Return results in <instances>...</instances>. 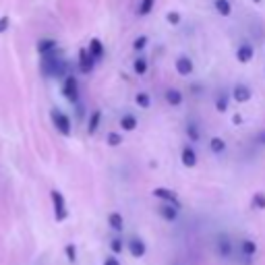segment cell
I'll return each instance as SVG.
<instances>
[{"instance_id": "1", "label": "cell", "mask_w": 265, "mask_h": 265, "mask_svg": "<svg viewBox=\"0 0 265 265\" xmlns=\"http://www.w3.org/2000/svg\"><path fill=\"white\" fill-rule=\"evenodd\" d=\"M42 70H44V75H48V77H64L66 62L58 56V52H54V54L42 58Z\"/></svg>"}, {"instance_id": "2", "label": "cell", "mask_w": 265, "mask_h": 265, "mask_svg": "<svg viewBox=\"0 0 265 265\" xmlns=\"http://www.w3.org/2000/svg\"><path fill=\"white\" fill-rule=\"evenodd\" d=\"M50 199H52V209H54V220L56 222H64L68 218V207H66V199L60 191L52 189L50 191Z\"/></svg>"}, {"instance_id": "3", "label": "cell", "mask_w": 265, "mask_h": 265, "mask_svg": "<svg viewBox=\"0 0 265 265\" xmlns=\"http://www.w3.org/2000/svg\"><path fill=\"white\" fill-rule=\"evenodd\" d=\"M50 118H52V125H54V129H56L60 135H64V137L70 135V131H73V125H70V118H68L64 112L52 110V112H50Z\"/></svg>"}, {"instance_id": "4", "label": "cell", "mask_w": 265, "mask_h": 265, "mask_svg": "<svg viewBox=\"0 0 265 265\" xmlns=\"http://www.w3.org/2000/svg\"><path fill=\"white\" fill-rule=\"evenodd\" d=\"M62 96L70 104H77L79 102V83H77V79L73 75L64 77V81H62Z\"/></svg>"}, {"instance_id": "5", "label": "cell", "mask_w": 265, "mask_h": 265, "mask_svg": "<svg viewBox=\"0 0 265 265\" xmlns=\"http://www.w3.org/2000/svg\"><path fill=\"white\" fill-rule=\"evenodd\" d=\"M153 197L162 199L164 203H168V205H172L176 209H181V199H179V195H176V191H172V189L157 187V189H153Z\"/></svg>"}, {"instance_id": "6", "label": "cell", "mask_w": 265, "mask_h": 265, "mask_svg": "<svg viewBox=\"0 0 265 265\" xmlns=\"http://www.w3.org/2000/svg\"><path fill=\"white\" fill-rule=\"evenodd\" d=\"M216 253H218V257H222V259L232 257L234 244H232V240L228 238L226 234H220V236H218V240H216Z\"/></svg>"}, {"instance_id": "7", "label": "cell", "mask_w": 265, "mask_h": 265, "mask_svg": "<svg viewBox=\"0 0 265 265\" xmlns=\"http://www.w3.org/2000/svg\"><path fill=\"white\" fill-rule=\"evenodd\" d=\"M129 253H131V257H135V259H143L145 253H147V244H145V240H143V238H139V236L129 238Z\"/></svg>"}, {"instance_id": "8", "label": "cell", "mask_w": 265, "mask_h": 265, "mask_svg": "<svg viewBox=\"0 0 265 265\" xmlns=\"http://www.w3.org/2000/svg\"><path fill=\"white\" fill-rule=\"evenodd\" d=\"M94 66H96V60L90 56L87 48H81L79 50V70L87 75V73H92V70H94Z\"/></svg>"}, {"instance_id": "9", "label": "cell", "mask_w": 265, "mask_h": 265, "mask_svg": "<svg viewBox=\"0 0 265 265\" xmlns=\"http://www.w3.org/2000/svg\"><path fill=\"white\" fill-rule=\"evenodd\" d=\"M38 52H40V56H50V54H54V52H58V44L54 40H50V38H44L38 42Z\"/></svg>"}, {"instance_id": "10", "label": "cell", "mask_w": 265, "mask_h": 265, "mask_svg": "<svg viewBox=\"0 0 265 265\" xmlns=\"http://www.w3.org/2000/svg\"><path fill=\"white\" fill-rule=\"evenodd\" d=\"M193 60L189 58V56H179L176 58V73L179 75H183V77H187V75H191L193 73Z\"/></svg>"}, {"instance_id": "11", "label": "cell", "mask_w": 265, "mask_h": 265, "mask_svg": "<svg viewBox=\"0 0 265 265\" xmlns=\"http://www.w3.org/2000/svg\"><path fill=\"white\" fill-rule=\"evenodd\" d=\"M253 56H255V50H253L251 44H242V46H238V50H236V58H238V62L246 64V62H251V60H253Z\"/></svg>"}, {"instance_id": "12", "label": "cell", "mask_w": 265, "mask_h": 265, "mask_svg": "<svg viewBox=\"0 0 265 265\" xmlns=\"http://www.w3.org/2000/svg\"><path fill=\"white\" fill-rule=\"evenodd\" d=\"M181 160H183V166H187V168H195L197 166V153H195V149L193 147H183V151H181Z\"/></svg>"}, {"instance_id": "13", "label": "cell", "mask_w": 265, "mask_h": 265, "mask_svg": "<svg viewBox=\"0 0 265 265\" xmlns=\"http://www.w3.org/2000/svg\"><path fill=\"white\" fill-rule=\"evenodd\" d=\"M232 98H234L238 104H244V102H249V100H251V90H249L246 85L238 83V85L234 87V92H232Z\"/></svg>"}, {"instance_id": "14", "label": "cell", "mask_w": 265, "mask_h": 265, "mask_svg": "<svg viewBox=\"0 0 265 265\" xmlns=\"http://www.w3.org/2000/svg\"><path fill=\"white\" fill-rule=\"evenodd\" d=\"M108 226L114 232H122L125 230V218H122L118 211H112V214H108Z\"/></svg>"}, {"instance_id": "15", "label": "cell", "mask_w": 265, "mask_h": 265, "mask_svg": "<svg viewBox=\"0 0 265 265\" xmlns=\"http://www.w3.org/2000/svg\"><path fill=\"white\" fill-rule=\"evenodd\" d=\"M240 253H242V257H246V259L255 257V253H257V242H255L253 238H244V240L240 242Z\"/></svg>"}, {"instance_id": "16", "label": "cell", "mask_w": 265, "mask_h": 265, "mask_svg": "<svg viewBox=\"0 0 265 265\" xmlns=\"http://www.w3.org/2000/svg\"><path fill=\"white\" fill-rule=\"evenodd\" d=\"M157 211H160V216H162L166 222H176V218H179V209L172 207V205H168V203H162Z\"/></svg>"}, {"instance_id": "17", "label": "cell", "mask_w": 265, "mask_h": 265, "mask_svg": "<svg viewBox=\"0 0 265 265\" xmlns=\"http://www.w3.org/2000/svg\"><path fill=\"white\" fill-rule=\"evenodd\" d=\"M87 52H90V56H92L94 60H100V58L104 56V44H102L98 38H94V40L90 42V48H87Z\"/></svg>"}, {"instance_id": "18", "label": "cell", "mask_w": 265, "mask_h": 265, "mask_svg": "<svg viewBox=\"0 0 265 265\" xmlns=\"http://www.w3.org/2000/svg\"><path fill=\"white\" fill-rule=\"evenodd\" d=\"M100 122H102V112L100 110H94L92 116H90V122H87V133L94 135L98 131V127H100Z\"/></svg>"}, {"instance_id": "19", "label": "cell", "mask_w": 265, "mask_h": 265, "mask_svg": "<svg viewBox=\"0 0 265 265\" xmlns=\"http://www.w3.org/2000/svg\"><path fill=\"white\" fill-rule=\"evenodd\" d=\"M120 129L122 131H135L137 129V118L133 116V114H125V116H122L120 118Z\"/></svg>"}, {"instance_id": "20", "label": "cell", "mask_w": 265, "mask_h": 265, "mask_svg": "<svg viewBox=\"0 0 265 265\" xmlns=\"http://www.w3.org/2000/svg\"><path fill=\"white\" fill-rule=\"evenodd\" d=\"M166 102L170 106H181L183 104V94L179 90H166Z\"/></svg>"}, {"instance_id": "21", "label": "cell", "mask_w": 265, "mask_h": 265, "mask_svg": "<svg viewBox=\"0 0 265 265\" xmlns=\"http://www.w3.org/2000/svg\"><path fill=\"white\" fill-rule=\"evenodd\" d=\"M214 5H216V11L222 15V17H228L232 13V5H230V0H214Z\"/></svg>"}, {"instance_id": "22", "label": "cell", "mask_w": 265, "mask_h": 265, "mask_svg": "<svg viewBox=\"0 0 265 265\" xmlns=\"http://www.w3.org/2000/svg\"><path fill=\"white\" fill-rule=\"evenodd\" d=\"M110 251H112V255H114V257H118L122 251H125V240H122L120 236L112 238V240H110Z\"/></svg>"}, {"instance_id": "23", "label": "cell", "mask_w": 265, "mask_h": 265, "mask_svg": "<svg viewBox=\"0 0 265 265\" xmlns=\"http://www.w3.org/2000/svg\"><path fill=\"white\" fill-rule=\"evenodd\" d=\"M209 149L214 151V153H222V151L226 149L224 139H222V137H211V141H209Z\"/></svg>"}, {"instance_id": "24", "label": "cell", "mask_w": 265, "mask_h": 265, "mask_svg": "<svg viewBox=\"0 0 265 265\" xmlns=\"http://www.w3.org/2000/svg\"><path fill=\"white\" fill-rule=\"evenodd\" d=\"M133 70L137 75H145L147 70H149V64H147V60L145 58H137L135 62H133Z\"/></svg>"}, {"instance_id": "25", "label": "cell", "mask_w": 265, "mask_h": 265, "mask_svg": "<svg viewBox=\"0 0 265 265\" xmlns=\"http://www.w3.org/2000/svg\"><path fill=\"white\" fill-rule=\"evenodd\" d=\"M135 102H137L139 108H149V106H151V96L145 94V92H141V94H137Z\"/></svg>"}, {"instance_id": "26", "label": "cell", "mask_w": 265, "mask_h": 265, "mask_svg": "<svg viewBox=\"0 0 265 265\" xmlns=\"http://www.w3.org/2000/svg\"><path fill=\"white\" fill-rule=\"evenodd\" d=\"M64 255H66L68 263H77V246H75L73 242H68V244L64 246Z\"/></svg>"}, {"instance_id": "27", "label": "cell", "mask_w": 265, "mask_h": 265, "mask_svg": "<svg viewBox=\"0 0 265 265\" xmlns=\"http://www.w3.org/2000/svg\"><path fill=\"white\" fill-rule=\"evenodd\" d=\"M253 207L263 211L265 209V193H255L253 195Z\"/></svg>"}, {"instance_id": "28", "label": "cell", "mask_w": 265, "mask_h": 265, "mask_svg": "<svg viewBox=\"0 0 265 265\" xmlns=\"http://www.w3.org/2000/svg\"><path fill=\"white\" fill-rule=\"evenodd\" d=\"M187 135H189V139H191V141H199V139H201V133H199V129L195 127V122H189V127H187Z\"/></svg>"}, {"instance_id": "29", "label": "cell", "mask_w": 265, "mask_h": 265, "mask_svg": "<svg viewBox=\"0 0 265 265\" xmlns=\"http://www.w3.org/2000/svg\"><path fill=\"white\" fill-rule=\"evenodd\" d=\"M153 5H155V0H141V7H139V15H149L151 13V9H153Z\"/></svg>"}, {"instance_id": "30", "label": "cell", "mask_w": 265, "mask_h": 265, "mask_svg": "<svg viewBox=\"0 0 265 265\" xmlns=\"http://www.w3.org/2000/svg\"><path fill=\"white\" fill-rule=\"evenodd\" d=\"M106 141H108L110 147H118L122 143V135L120 133H108V139H106Z\"/></svg>"}, {"instance_id": "31", "label": "cell", "mask_w": 265, "mask_h": 265, "mask_svg": "<svg viewBox=\"0 0 265 265\" xmlns=\"http://www.w3.org/2000/svg\"><path fill=\"white\" fill-rule=\"evenodd\" d=\"M166 21H168L170 25H179V23L183 21V17H181V13H176V11H170V13L166 15Z\"/></svg>"}, {"instance_id": "32", "label": "cell", "mask_w": 265, "mask_h": 265, "mask_svg": "<svg viewBox=\"0 0 265 265\" xmlns=\"http://www.w3.org/2000/svg\"><path fill=\"white\" fill-rule=\"evenodd\" d=\"M147 38H145V35H141V38H137L135 42H133V50H137V52H143L145 50V46H147Z\"/></svg>"}, {"instance_id": "33", "label": "cell", "mask_w": 265, "mask_h": 265, "mask_svg": "<svg viewBox=\"0 0 265 265\" xmlns=\"http://www.w3.org/2000/svg\"><path fill=\"white\" fill-rule=\"evenodd\" d=\"M216 108H218V112H226V108H228V96L226 94H222L216 100Z\"/></svg>"}, {"instance_id": "34", "label": "cell", "mask_w": 265, "mask_h": 265, "mask_svg": "<svg viewBox=\"0 0 265 265\" xmlns=\"http://www.w3.org/2000/svg\"><path fill=\"white\" fill-rule=\"evenodd\" d=\"M9 27H11V17L3 15V17H0V33H5Z\"/></svg>"}, {"instance_id": "35", "label": "cell", "mask_w": 265, "mask_h": 265, "mask_svg": "<svg viewBox=\"0 0 265 265\" xmlns=\"http://www.w3.org/2000/svg\"><path fill=\"white\" fill-rule=\"evenodd\" d=\"M104 265H120V261H118V257L110 255V257H106V259H104Z\"/></svg>"}, {"instance_id": "36", "label": "cell", "mask_w": 265, "mask_h": 265, "mask_svg": "<svg viewBox=\"0 0 265 265\" xmlns=\"http://www.w3.org/2000/svg\"><path fill=\"white\" fill-rule=\"evenodd\" d=\"M234 122H236V125H240V122H242V116H240V114H234Z\"/></svg>"}, {"instance_id": "37", "label": "cell", "mask_w": 265, "mask_h": 265, "mask_svg": "<svg viewBox=\"0 0 265 265\" xmlns=\"http://www.w3.org/2000/svg\"><path fill=\"white\" fill-rule=\"evenodd\" d=\"M259 141H263V143H265V131H263V135L259 137Z\"/></svg>"}, {"instance_id": "38", "label": "cell", "mask_w": 265, "mask_h": 265, "mask_svg": "<svg viewBox=\"0 0 265 265\" xmlns=\"http://www.w3.org/2000/svg\"><path fill=\"white\" fill-rule=\"evenodd\" d=\"M253 3H255V5H259V3H261V0H253Z\"/></svg>"}]
</instances>
